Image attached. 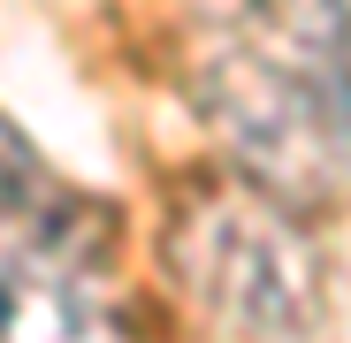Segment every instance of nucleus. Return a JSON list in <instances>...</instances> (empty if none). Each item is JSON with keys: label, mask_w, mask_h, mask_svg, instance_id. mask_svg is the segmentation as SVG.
Here are the masks:
<instances>
[{"label": "nucleus", "mask_w": 351, "mask_h": 343, "mask_svg": "<svg viewBox=\"0 0 351 343\" xmlns=\"http://www.w3.org/2000/svg\"><path fill=\"white\" fill-rule=\"evenodd\" d=\"M168 275L245 343H306L328 298L298 206L260 183H214L168 214Z\"/></svg>", "instance_id": "2"}, {"label": "nucleus", "mask_w": 351, "mask_h": 343, "mask_svg": "<svg viewBox=\"0 0 351 343\" xmlns=\"http://www.w3.org/2000/svg\"><path fill=\"white\" fill-rule=\"evenodd\" d=\"M107 214L0 221V343H138L99 290Z\"/></svg>", "instance_id": "3"}, {"label": "nucleus", "mask_w": 351, "mask_h": 343, "mask_svg": "<svg viewBox=\"0 0 351 343\" xmlns=\"http://www.w3.org/2000/svg\"><path fill=\"white\" fill-rule=\"evenodd\" d=\"M84 214H99V206L77 199V191L38 160V145L0 114V221H84Z\"/></svg>", "instance_id": "4"}, {"label": "nucleus", "mask_w": 351, "mask_h": 343, "mask_svg": "<svg viewBox=\"0 0 351 343\" xmlns=\"http://www.w3.org/2000/svg\"><path fill=\"white\" fill-rule=\"evenodd\" d=\"M199 107L267 199H351V53H306L275 31L221 38L199 62Z\"/></svg>", "instance_id": "1"}, {"label": "nucleus", "mask_w": 351, "mask_h": 343, "mask_svg": "<svg viewBox=\"0 0 351 343\" xmlns=\"http://www.w3.org/2000/svg\"><path fill=\"white\" fill-rule=\"evenodd\" d=\"M260 23L306 53H351V8L343 0H252Z\"/></svg>", "instance_id": "5"}]
</instances>
